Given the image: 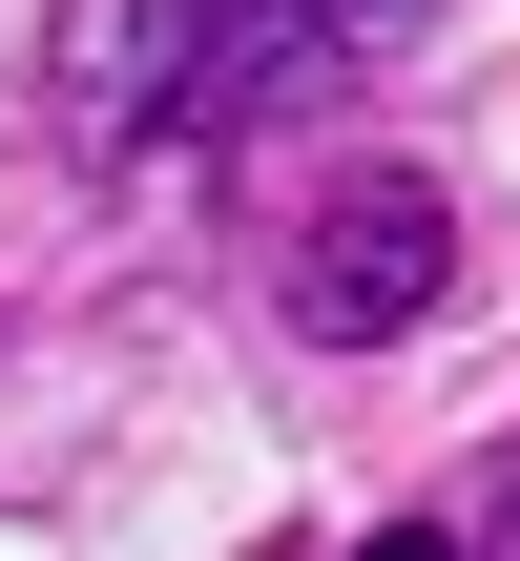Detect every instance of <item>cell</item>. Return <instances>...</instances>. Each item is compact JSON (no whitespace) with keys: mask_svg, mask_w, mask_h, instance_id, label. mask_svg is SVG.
<instances>
[{"mask_svg":"<svg viewBox=\"0 0 520 561\" xmlns=\"http://www.w3.org/2000/svg\"><path fill=\"white\" fill-rule=\"evenodd\" d=\"M375 21H396V0H104V21L63 42V104H83L104 146L250 125V104H292V83H334Z\"/></svg>","mask_w":520,"mask_h":561,"instance_id":"obj_1","label":"cell"},{"mask_svg":"<svg viewBox=\"0 0 520 561\" xmlns=\"http://www.w3.org/2000/svg\"><path fill=\"white\" fill-rule=\"evenodd\" d=\"M438 291H459V229H438L417 167H354V187L292 229V333H313V354H375V333H417Z\"/></svg>","mask_w":520,"mask_h":561,"instance_id":"obj_2","label":"cell"},{"mask_svg":"<svg viewBox=\"0 0 520 561\" xmlns=\"http://www.w3.org/2000/svg\"><path fill=\"white\" fill-rule=\"evenodd\" d=\"M354 561H479V541H438V520H396V541H354Z\"/></svg>","mask_w":520,"mask_h":561,"instance_id":"obj_3","label":"cell"}]
</instances>
